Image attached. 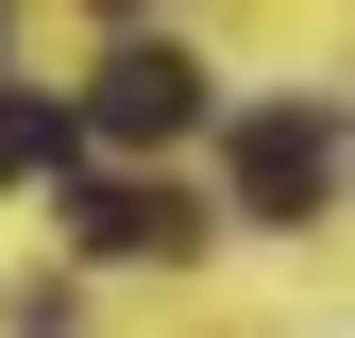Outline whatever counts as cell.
Instances as JSON below:
<instances>
[{
	"label": "cell",
	"instance_id": "7a4b0ae2",
	"mask_svg": "<svg viewBox=\"0 0 355 338\" xmlns=\"http://www.w3.org/2000/svg\"><path fill=\"white\" fill-rule=\"evenodd\" d=\"M187 118H203V68H187V51H153V34H136V51H102V102H85V136L153 152V136H187Z\"/></svg>",
	"mask_w": 355,
	"mask_h": 338
},
{
	"label": "cell",
	"instance_id": "6da1fadb",
	"mask_svg": "<svg viewBox=\"0 0 355 338\" xmlns=\"http://www.w3.org/2000/svg\"><path fill=\"white\" fill-rule=\"evenodd\" d=\"M322 186H338V118H304V102L237 118V220H304Z\"/></svg>",
	"mask_w": 355,
	"mask_h": 338
},
{
	"label": "cell",
	"instance_id": "3957f363",
	"mask_svg": "<svg viewBox=\"0 0 355 338\" xmlns=\"http://www.w3.org/2000/svg\"><path fill=\"white\" fill-rule=\"evenodd\" d=\"M187 237H203L187 186H136V169H119V186H85V254H119V271H136V254H187Z\"/></svg>",
	"mask_w": 355,
	"mask_h": 338
},
{
	"label": "cell",
	"instance_id": "277c9868",
	"mask_svg": "<svg viewBox=\"0 0 355 338\" xmlns=\"http://www.w3.org/2000/svg\"><path fill=\"white\" fill-rule=\"evenodd\" d=\"M85 152V118L68 102H17V84H0V186H34V169H68Z\"/></svg>",
	"mask_w": 355,
	"mask_h": 338
}]
</instances>
